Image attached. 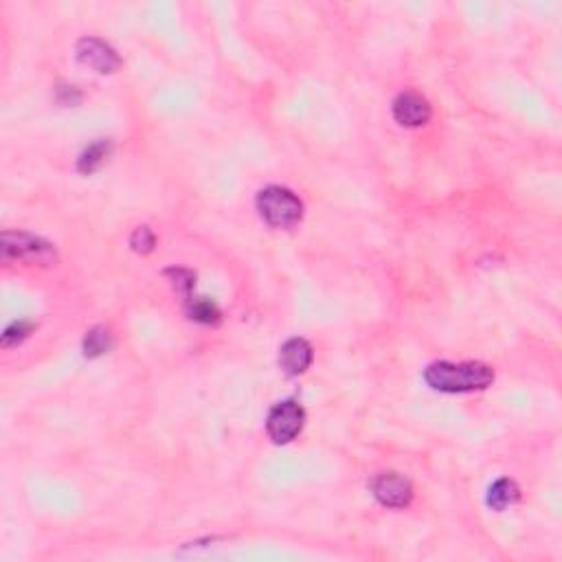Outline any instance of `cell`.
<instances>
[{
	"label": "cell",
	"instance_id": "cell-11",
	"mask_svg": "<svg viewBox=\"0 0 562 562\" xmlns=\"http://www.w3.org/2000/svg\"><path fill=\"white\" fill-rule=\"evenodd\" d=\"M187 316L202 325H218L220 324V308L207 297H189L187 299Z\"/></svg>",
	"mask_w": 562,
	"mask_h": 562
},
{
	"label": "cell",
	"instance_id": "cell-3",
	"mask_svg": "<svg viewBox=\"0 0 562 562\" xmlns=\"http://www.w3.org/2000/svg\"><path fill=\"white\" fill-rule=\"evenodd\" d=\"M3 260L25 261L29 266H51L58 260L53 244L47 239L35 238L25 231H4L3 233Z\"/></svg>",
	"mask_w": 562,
	"mask_h": 562
},
{
	"label": "cell",
	"instance_id": "cell-8",
	"mask_svg": "<svg viewBox=\"0 0 562 562\" xmlns=\"http://www.w3.org/2000/svg\"><path fill=\"white\" fill-rule=\"evenodd\" d=\"M281 370L288 376H299L312 365V347L308 340L303 339H290L285 340L279 354Z\"/></svg>",
	"mask_w": 562,
	"mask_h": 562
},
{
	"label": "cell",
	"instance_id": "cell-13",
	"mask_svg": "<svg viewBox=\"0 0 562 562\" xmlns=\"http://www.w3.org/2000/svg\"><path fill=\"white\" fill-rule=\"evenodd\" d=\"M34 328L35 325L31 324V321H18V324H12L3 332V347H13V345L22 343V340L34 332Z\"/></svg>",
	"mask_w": 562,
	"mask_h": 562
},
{
	"label": "cell",
	"instance_id": "cell-4",
	"mask_svg": "<svg viewBox=\"0 0 562 562\" xmlns=\"http://www.w3.org/2000/svg\"><path fill=\"white\" fill-rule=\"evenodd\" d=\"M303 422H306V411L294 400H284L275 404L266 420V431L275 444H288L301 433Z\"/></svg>",
	"mask_w": 562,
	"mask_h": 562
},
{
	"label": "cell",
	"instance_id": "cell-2",
	"mask_svg": "<svg viewBox=\"0 0 562 562\" xmlns=\"http://www.w3.org/2000/svg\"><path fill=\"white\" fill-rule=\"evenodd\" d=\"M260 215L273 229H290L301 220L303 205L290 189L266 187L257 196Z\"/></svg>",
	"mask_w": 562,
	"mask_h": 562
},
{
	"label": "cell",
	"instance_id": "cell-14",
	"mask_svg": "<svg viewBox=\"0 0 562 562\" xmlns=\"http://www.w3.org/2000/svg\"><path fill=\"white\" fill-rule=\"evenodd\" d=\"M169 279H172V285L178 290L181 294H185L189 299V293L193 290V284H196V275L187 269H168L165 270Z\"/></svg>",
	"mask_w": 562,
	"mask_h": 562
},
{
	"label": "cell",
	"instance_id": "cell-1",
	"mask_svg": "<svg viewBox=\"0 0 562 562\" xmlns=\"http://www.w3.org/2000/svg\"><path fill=\"white\" fill-rule=\"evenodd\" d=\"M424 380L444 394H468L492 385L495 371L483 363H433L424 371Z\"/></svg>",
	"mask_w": 562,
	"mask_h": 562
},
{
	"label": "cell",
	"instance_id": "cell-12",
	"mask_svg": "<svg viewBox=\"0 0 562 562\" xmlns=\"http://www.w3.org/2000/svg\"><path fill=\"white\" fill-rule=\"evenodd\" d=\"M113 347V336L105 328H93L84 339V354L89 358L104 356Z\"/></svg>",
	"mask_w": 562,
	"mask_h": 562
},
{
	"label": "cell",
	"instance_id": "cell-7",
	"mask_svg": "<svg viewBox=\"0 0 562 562\" xmlns=\"http://www.w3.org/2000/svg\"><path fill=\"white\" fill-rule=\"evenodd\" d=\"M394 117L400 126L418 128L431 119V105L420 93H402L394 101Z\"/></svg>",
	"mask_w": 562,
	"mask_h": 562
},
{
	"label": "cell",
	"instance_id": "cell-15",
	"mask_svg": "<svg viewBox=\"0 0 562 562\" xmlns=\"http://www.w3.org/2000/svg\"><path fill=\"white\" fill-rule=\"evenodd\" d=\"M130 244H132V248H135L137 253H141V255H147V253L154 251L156 238H154V233H152L147 227H139L135 233H132Z\"/></svg>",
	"mask_w": 562,
	"mask_h": 562
},
{
	"label": "cell",
	"instance_id": "cell-6",
	"mask_svg": "<svg viewBox=\"0 0 562 562\" xmlns=\"http://www.w3.org/2000/svg\"><path fill=\"white\" fill-rule=\"evenodd\" d=\"M374 496L386 508H407L413 499V488L409 483V479H404L398 472H385L376 479L374 486Z\"/></svg>",
	"mask_w": 562,
	"mask_h": 562
},
{
	"label": "cell",
	"instance_id": "cell-9",
	"mask_svg": "<svg viewBox=\"0 0 562 562\" xmlns=\"http://www.w3.org/2000/svg\"><path fill=\"white\" fill-rule=\"evenodd\" d=\"M110 156H113V141L110 139L95 141L93 145H89L84 152H82L80 160H77V169H80L82 174L99 172V169L108 163Z\"/></svg>",
	"mask_w": 562,
	"mask_h": 562
},
{
	"label": "cell",
	"instance_id": "cell-10",
	"mask_svg": "<svg viewBox=\"0 0 562 562\" xmlns=\"http://www.w3.org/2000/svg\"><path fill=\"white\" fill-rule=\"evenodd\" d=\"M520 490L514 481L510 479H499L496 483H492L490 490H488V505L496 512H503L505 508L514 505L519 501Z\"/></svg>",
	"mask_w": 562,
	"mask_h": 562
},
{
	"label": "cell",
	"instance_id": "cell-5",
	"mask_svg": "<svg viewBox=\"0 0 562 562\" xmlns=\"http://www.w3.org/2000/svg\"><path fill=\"white\" fill-rule=\"evenodd\" d=\"M77 59L84 66H90L97 73H114L121 66V58L110 44L101 43L99 38H82L77 43Z\"/></svg>",
	"mask_w": 562,
	"mask_h": 562
}]
</instances>
